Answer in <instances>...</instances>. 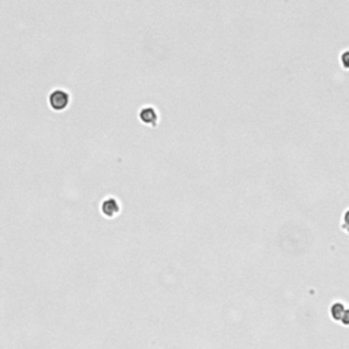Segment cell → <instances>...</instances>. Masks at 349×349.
<instances>
[{
	"label": "cell",
	"instance_id": "obj_2",
	"mask_svg": "<svg viewBox=\"0 0 349 349\" xmlns=\"http://www.w3.org/2000/svg\"><path fill=\"white\" fill-rule=\"evenodd\" d=\"M101 211L105 214L106 217H113L116 216L119 211H120V205H119L118 199L113 197L106 198L103 201L101 204Z\"/></svg>",
	"mask_w": 349,
	"mask_h": 349
},
{
	"label": "cell",
	"instance_id": "obj_1",
	"mask_svg": "<svg viewBox=\"0 0 349 349\" xmlns=\"http://www.w3.org/2000/svg\"><path fill=\"white\" fill-rule=\"evenodd\" d=\"M49 105L55 111H63L70 104V94L63 89H55L49 94Z\"/></svg>",
	"mask_w": 349,
	"mask_h": 349
},
{
	"label": "cell",
	"instance_id": "obj_3",
	"mask_svg": "<svg viewBox=\"0 0 349 349\" xmlns=\"http://www.w3.org/2000/svg\"><path fill=\"white\" fill-rule=\"evenodd\" d=\"M139 119L142 120V123L149 125H156L158 122V113L153 106H144L139 111Z\"/></svg>",
	"mask_w": 349,
	"mask_h": 349
},
{
	"label": "cell",
	"instance_id": "obj_4",
	"mask_svg": "<svg viewBox=\"0 0 349 349\" xmlns=\"http://www.w3.org/2000/svg\"><path fill=\"white\" fill-rule=\"evenodd\" d=\"M341 63L345 68H349V51H345V52L341 53Z\"/></svg>",
	"mask_w": 349,
	"mask_h": 349
}]
</instances>
